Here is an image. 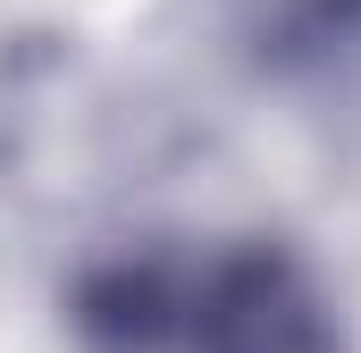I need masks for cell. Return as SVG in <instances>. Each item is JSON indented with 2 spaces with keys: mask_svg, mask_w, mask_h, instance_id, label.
<instances>
[{
  "mask_svg": "<svg viewBox=\"0 0 361 353\" xmlns=\"http://www.w3.org/2000/svg\"><path fill=\"white\" fill-rule=\"evenodd\" d=\"M235 34L252 68L294 92L361 85V0H235Z\"/></svg>",
  "mask_w": 361,
  "mask_h": 353,
  "instance_id": "obj_2",
  "label": "cell"
},
{
  "mask_svg": "<svg viewBox=\"0 0 361 353\" xmlns=\"http://www.w3.org/2000/svg\"><path fill=\"white\" fill-rule=\"evenodd\" d=\"M177 353H353L345 303L286 236H227L177 286Z\"/></svg>",
  "mask_w": 361,
  "mask_h": 353,
  "instance_id": "obj_1",
  "label": "cell"
}]
</instances>
